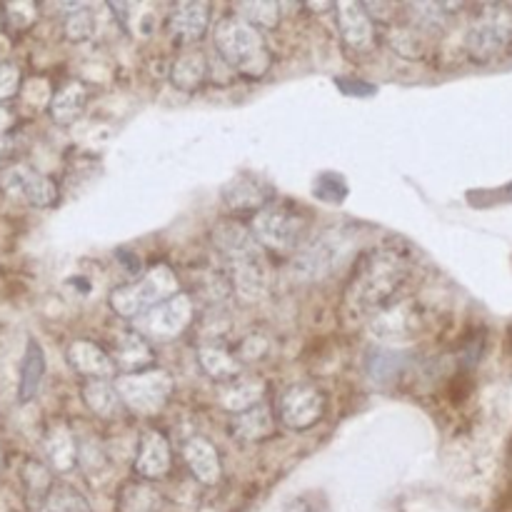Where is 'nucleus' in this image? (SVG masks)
<instances>
[{"mask_svg": "<svg viewBox=\"0 0 512 512\" xmlns=\"http://www.w3.org/2000/svg\"><path fill=\"white\" fill-rule=\"evenodd\" d=\"M410 268L413 263L408 255L390 245L360 255L343 295L345 310L353 318L375 315L378 310H383L385 305L393 303L398 290L405 285Z\"/></svg>", "mask_w": 512, "mask_h": 512, "instance_id": "nucleus-1", "label": "nucleus"}, {"mask_svg": "<svg viewBox=\"0 0 512 512\" xmlns=\"http://www.w3.org/2000/svg\"><path fill=\"white\" fill-rule=\"evenodd\" d=\"M213 245L230 268V280L245 300H255L268 288L263 248L255 243L250 228L238 220H223L213 230Z\"/></svg>", "mask_w": 512, "mask_h": 512, "instance_id": "nucleus-2", "label": "nucleus"}, {"mask_svg": "<svg viewBox=\"0 0 512 512\" xmlns=\"http://www.w3.org/2000/svg\"><path fill=\"white\" fill-rule=\"evenodd\" d=\"M215 50L228 68L250 80L263 78L273 65V53L265 43L263 30L240 18L220 20L215 28Z\"/></svg>", "mask_w": 512, "mask_h": 512, "instance_id": "nucleus-3", "label": "nucleus"}, {"mask_svg": "<svg viewBox=\"0 0 512 512\" xmlns=\"http://www.w3.org/2000/svg\"><path fill=\"white\" fill-rule=\"evenodd\" d=\"M180 293V280L175 275V270L170 265L158 263L150 270H145V275L135 283L120 285L110 293V308L115 310V315L120 318H140V315L148 313L155 305L165 303L168 298Z\"/></svg>", "mask_w": 512, "mask_h": 512, "instance_id": "nucleus-4", "label": "nucleus"}, {"mask_svg": "<svg viewBox=\"0 0 512 512\" xmlns=\"http://www.w3.org/2000/svg\"><path fill=\"white\" fill-rule=\"evenodd\" d=\"M308 215L288 203H268L250 220V233L260 248L288 253L298 250L308 235Z\"/></svg>", "mask_w": 512, "mask_h": 512, "instance_id": "nucleus-5", "label": "nucleus"}, {"mask_svg": "<svg viewBox=\"0 0 512 512\" xmlns=\"http://www.w3.org/2000/svg\"><path fill=\"white\" fill-rule=\"evenodd\" d=\"M512 45V10L508 5H480L465 33V50L475 63H490Z\"/></svg>", "mask_w": 512, "mask_h": 512, "instance_id": "nucleus-6", "label": "nucleus"}, {"mask_svg": "<svg viewBox=\"0 0 512 512\" xmlns=\"http://www.w3.org/2000/svg\"><path fill=\"white\" fill-rule=\"evenodd\" d=\"M113 385L123 408L138 415L160 413L173 395V378L165 370H143V373L123 375Z\"/></svg>", "mask_w": 512, "mask_h": 512, "instance_id": "nucleus-7", "label": "nucleus"}, {"mask_svg": "<svg viewBox=\"0 0 512 512\" xmlns=\"http://www.w3.org/2000/svg\"><path fill=\"white\" fill-rule=\"evenodd\" d=\"M348 245L350 235H345L343 230H325L318 238L305 240L293 258V273L300 280H310V283L325 280L345 258Z\"/></svg>", "mask_w": 512, "mask_h": 512, "instance_id": "nucleus-8", "label": "nucleus"}, {"mask_svg": "<svg viewBox=\"0 0 512 512\" xmlns=\"http://www.w3.org/2000/svg\"><path fill=\"white\" fill-rule=\"evenodd\" d=\"M0 190L10 200H18L30 208H50L58 203V185L25 163H13L0 170Z\"/></svg>", "mask_w": 512, "mask_h": 512, "instance_id": "nucleus-9", "label": "nucleus"}, {"mask_svg": "<svg viewBox=\"0 0 512 512\" xmlns=\"http://www.w3.org/2000/svg\"><path fill=\"white\" fill-rule=\"evenodd\" d=\"M420 308L413 300H398V303L385 305L383 310H378L375 315H370L368 333L375 343H380L383 348H393V345L408 343L415 333L420 330Z\"/></svg>", "mask_w": 512, "mask_h": 512, "instance_id": "nucleus-10", "label": "nucleus"}, {"mask_svg": "<svg viewBox=\"0 0 512 512\" xmlns=\"http://www.w3.org/2000/svg\"><path fill=\"white\" fill-rule=\"evenodd\" d=\"M193 313V298L188 293H178L165 300V303L150 308L145 315H140V328L150 340L170 343V340L180 338L190 328Z\"/></svg>", "mask_w": 512, "mask_h": 512, "instance_id": "nucleus-11", "label": "nucleus"}, {"mask_svg": "<svg viewBox=\"0 0 512 512\" xmlns=\"http://www.w3.org/2000/svg\"><path fill=\"white\" fill-rule=\"evenodd\" d=\"M280 423L290 430H308L325 415V395L315 385L300 383L280 398Z\"/></svg>", "mask_w": 512, "mask_h": 512, "instance_id": "nucleus-12", "label": "nucleus"}, {"mask_svg": "<svg viewBox=\"0 0 512 512\" xmlns=\"http://www.w3.org/2000/svg\"><path fill=\"white\" fill-rule=\"evenodd\" d=\"M210 28V5L203 0H185L173 8L168 18V30L180 45L193 48L198 40L205 38Z\"/></svg>", "mask_w": 512, "mask_h": 512, "instance_id": "nucleus-13", "label": "nucleus"}, {"mask_svg": "<svg viewBox=\"0 0 512 512\" xmlns=\"http://www.w3.org/2000/svg\"><path fill=\"white\" fill-rule=\"evenodd\" d=\"M338 30L345 48L353 53H368L375 45V23L360 3H338Z\"/></svg>", "mask_w": 512, "mask_h": 512, "instance_id": "nucleus-14", "label": "nucleus"}, {"mask_svg": "<svg viewBox=\"0 0 512 512\" xmlns=\"http://www.w3.org/2000/svg\"><path fill=\"white\" fill-rule=\"evenodd\" d=\"M170 443L160 430L150 428L140 435L138 453H135V475L143 480H160L170 473Z\"/></svg>", "mask_w": 512, "mask_h": 512, "instance_id": "nucleus-15", "label": "nucleus"}, {"mask_svg": "<svg viewBox=\"0 0 512 512\" xmlns=\"http://www.w3.org/2000/svg\"><path fill=\"white\" fill-rule=\"evenodd\" d=\"M70 368L88 380H110L115 375V363L105 348L93 340H73L65 350Z\"/></svg>", "mask_w": 512, "mask_h": 512, "instance_id": "nucleus-16", "label": "nucleus"}, {"mask_svg": "<svg viewBox=\"0 0 512 512\" xmlns=\"http://www.w3.org/2000/svg\"><path fill=\"white\" fill-rule=\"evenodd\" d=\"M183 460L200 485H218L223 480V460L218 448L205 438H190L183 445Z\"/></svg>", "mask_w": 512, "mask_h": 512, "instance_id": "nucleus-17", "label": "nucleus"}, {"mask_svg": "<svg viewBox=\"0 0 512 512\" xmlns=\"http://www.w3.org/2000/svg\"><path fill=\"white\" fill-rule=\"evenodd\" d=\"M115 368L125 370V373H143L153 365V348L148 340L135 330H125V333L115 335V350L110 353Z\"/></svg>", "mask_w": 512, "mask_h": 512, "instance_id": "nucleus-18", "label": "nucleus"}, {"mask_svg": "<svg viewBox=\"0 0 512 512\" xmlns=\"http://www.w3.org/2000/svg\"><path fill=\"white\" fill-rule=\"evenodd\" d=\"M208 70L210 63L203 50L195 48V45L193 48H183L175 58L173 68H170V83L183 90V93H195L208 78Z\"/></svg>", "mask_w": 512, "mask_h": 512, "instance_id": "nucleus-19", "label": "nucleus"}, {"mask_svg": "<svg viewBox=\"0 0 512 512\" xmlns=\"http://www.w3.org/2000/svg\"><path fill=\"white\" fill-rule=\"evenodd\" d=\"M230 433L240 443H263V440H268L275 433V418L268 405L260 403L255 408L245 410V413L235 415Z\"/></svg>", "mask_w": 512, "mask_h": 512, "instance_id": "nucleus-20", "label": "nucleus"}, {"mask_svg": "<svg viewBox=\"0 0 512 512\" xmlns=\"http://www.w3.org/2000/svg\"><path fill=\"white\" fill-rule=\"evenodd\" d=\"M223 200L228 208L238 210V213H258L263 210L265 205L273 203L270 200V190L265 188L260 180H230L228 185L223 188Z\"/></svg>", "mask_w": 512, "mask_h": 512, "instance_id": "nucleus-21", "label": "nucleus"}, {"mask_svg": "<svg viewBox=\"0 0 512 512\" xmlns=\"http://www.w3.org/2000/svg\"><path fill=\"white\" fill-rule=\"evenodd\" d=\"M85 105H88V88L78 80H68L60 85L50 98V118L58 125H70L83 115Z\"/></svg>", "mask_w": 512, "mask_h": 512, "instance_id": "nucleus-22", "label": "nucleus"}, {"mask_svg": "<svg viewBox=\"0 0 512 512\" xmlns=\"http://www.w3.org/2000/svg\"><path fill=\"white\" fill-rule=\"evenodd\" d=\"M265 383L260 378H235L220 388V405L230 413H245L263 403Z\"/></svg>", "mask_w": 512, "mask_h": 512, "instance_id": "nucleus-23", "label": "nucleus"}, {"mask_svg": "<svg viewBox=\"0 0 512 512\" xmlns=\"http://www.w3.org/2000/svg\"><path fill=\"white\" fill-rule=\"evenodd\" d=\"M45 378V353L38 340H28L25 345L23 363H20V380H18V400L30 403L40 393V385Z\"/></svg>", "mask_w": 512, "mask_h": 512, "instance_id": "nucleus-24", "label": "nucleus"}, {"mask_svg": "<svg viewBox=\"0 0 512 512\" xmlns=\"http://www.w3.org/2000/svg\"><path fill=\"white\" fill-rule=\"evenodd\" d=\"M408 368V353L395 348H373L365 360V370H368V378L375 385H388L403 375V370Z\"/></svg>", "mask_w": 512, "mask_h": 512, "instance_id": "nucleus-25", "label": "nucleus"}, {"mask_svg": "<svg viewBox=\"0 0 512 512\" xmlns=\"http://www.w3.org/2000/svg\"><path fill=\"white\" fill-rule=\"evenodd\" d=\"M198 365L208 378L215 383H230L240 378V360L238 355L230 353L223 345H200L198 348Z\"/></svg>", "mask_w": 512, "mask_h": 512, "instance_id": "nucleus-26", "label": "nucleus"}, {"mask_svg": "<svg viewBox=\"0 0 512 512\" xmlns=\"http://www.w3.org/2000/svg\"><path fill=\"white\" fill-rule=\"evenodd\" d=\"M80 395H83V403L88 405L90 413H95L98 418L113 420L123 413V403L115 393V385L108 380H85Z\"/></svg>", "mask_w": 512, "mask_h": 512, "instance_id": "nucleus-27", "label": "nucleus"}, {"mask_svg": "<svg viewBox=\"0 0 512 512\" xmlns=\"http://www.w3.org/2000/svg\"><path fill=\"white\" fill-rule=\"evenodd\" d=\"M45 453H48L50 465L60 473H68L78 463V440L68 425H58L45 438Z\"/></svg>", "mask_w": 512, "mask_h": 512, "instance_id": "nucleus-28", "label": "nucleus"}, {"mask_svg": "<svg viewBox=\"0 0 512 512\" xmlns=\"http://www.w3.org/2000/svg\"><path fill=\"white\" fill-rule=\"evenodd\" d=\"M163 510V495L148 483L123 485L118 495V512H160Z\"/></svg>", "mask_w": 512, "mask_h": 512, "instance_id": "nucleus-29", "label": "nucleus"}, {"mask_svg": "<svg viewBox=\"0 0 512 512\" xmlns=\"http://www.w3.org/2000/svg\"><path fill=\"white\" fill-rule=\"evenodd\" d=\"M460 5H443V3H410L405 5V13H408L410 28L418 30H440L448 25L450 13H455Z\"/></svg>", "mask_w": 512, "mask_h": 512, "instance_id": "nucleus-30", "label": "nucleus"}, {"mask_svg": "<svg viewBox=\"0 0 512 512\" xmlns=\"http://www.w3.org/2000/svg\"><path fill=\"white\" fill-rule=\"evenodd\" d=\"M33 512H90L88 500L70 485H55L33 505Z\"/></svg>", "mask_w": 512, "mask_h": 512, "instance_id": "nucleus-31", "label": "nucleus"}, {"mask_svg": "<svg viewBox=\"0 0 512 512\" xmlns=\"http://www.w3.org/2000/svg\"><path fill=\"white\" fill-rule=\"evenodd\" d=\"M95 15L88 5H73L63 18V33L70 43H88L95 35Z\"/></svg>", "mask_w": 512, "mask_h": 512, "instance_id": "nucleus-32", "label": "nucleus"}, {"mask_svg": "<svg viewBox=\"0 0 512 512\" xmlns=\"http://www.w3.org/2000/svg\"><path fill=\"white\" fill-rule=\"evenodd\" d=\"M240 20L250 23L258 30H270L280 23V5L273 0H255V3H243L235 8Z\"/></svg>", "mask_w": 512, "mask_h": 512, "instance_id": "nucleus-33", "label": "nucleus"}, {"mask_svg": "<svg viewBox=\"0 0 512 512\" xmlns=\"http://www.w3.org/2000/svg\"><path fill=\"white\" fill-rule=\"evenodd\" d=\"M23 483L25 490H28L30 508H33L38 500H43V495L53 488V480H50V473L40 463H28L23 470Z\"/></svg>", "mask_w": 512, "mask_h": 512, "instance_id": "nucleus-34", "label": "nucleus"}, {"mask_svg": "<svg viewBox=\"0 0 512 512\" xmlns=\"http://www.w3.org/2000/svg\"><path fill=\"white\" fill-rule=\"evenodd\" d=\"M313 193L318 195L323 203L338 205L348 198V185H345L343 175L335 173H323L318 180L313 183Z\"/></svg>", "mask_w": 512, "mask_h": 512, "instance_id": "nucleus-35", "label": "nucleus"}, {"mask_svg": "<svg viewBox=\"0 0 512 512\" xmlns=\"http://www.w3.org/2000/svg\"><path fill=\"white\" fill-rule=\"evenodd\" d=\"M390 45L395 53L408 60H418L423 55V40L415 33V28H395L390 33Z\"/></svg>", "mask_w": 512, "mask_h": 512, "instance_id": "nucleus-36", "label": "nucleus"}, {"mask_svg": "<svg viewBox=\"0 0 512 512\" xmlns=\"http://www.w3.org/2000/svg\"><path fill=\"white\" fill-rule=\"evenodd\" d=\"M0 15H5V23L13 25L15 30H25L35 23L38 18V8L33 3H15V5H5L0 10Z\"/></svg>", "mask_w": 512, "mask_h": 512, "instance_id": "nucleus-37", "label": "nucleus"}, {"mask_svg": "<svg viewBox=\"0 0 512 512\" xmlns=\"http://www.w3.org/2000/svg\"><path fill=\"white\" fill-rule=\"evenodd\" d=\"M23 83V75L20 68L13 63H0V105H5V100L15 98Z\"/></svg>", "mask_w": 512, "mask_h": 512, "instance_id": "nucleus-38", "label": "nucleus"}, {"mask_svg": "<svg viewBox=\"0 0 512 512\" xmlns=\"http://www.w3.org/2000/svg\"><path fill=\"white\" fill-rule=\"evenodd\" d=\"M285 512H328V503H325L323 498H318V495H298V498L288 500V505H285Z\"/></svg>", "mask_w": 512, "mask_h": 512, "instance_id": "nucleus-39", "label": "nucleus"}, {"mask_svg": "<svg viewBox=\"0 0 512 512\" xmlns=\"http://www.w3.org/2000/svg\"><path fill=\"white\" fill-rule=\"evenodd\" d=\"M265 350H268V340L263 338H245L238 348V360H245V363H253V360L263 358Z\"/></svg>", "mask_w": 512, "mask_h": 512, "instance_id": "nucleus-40", "label": "nucleus"}, {"mask_svg": "<svg viewBox=\"0 0 512 512\" xmlns=\"http://www.w3.org/2000/svg\"><path fill=\"white\" fill-rule=\"evenodd\" d=\"M15 125V115L10 113V108H5V105H0V138H3L5 133H8L10 128Z\"/></svg>", "mask_w": 512, "mask_h": 512, "instance_id": "nucleus-41", "label": "nucleus"}, {"mask_svg": "<svg viewBox=\"0 0 512 512\" xmlns=\"http://www.w3.org/2000/svg\"><path fill=\"white\" fill-rule=\"evenodd\" d=\"M10 153V138H0V165H3V160L8 158Z\"/></svg>", "mask_w": 512, "mask_h": 512, "instance_id": "nucleus-42", "label": "nucleus"}, {"mask_svg": "<svg viewBox=\"0 0 512 512\" xmlns=\"http://www.w3.org/2000/svg\"><path fill=\"white\" fill-rule=\"evenodd\" d=\"M0 23H3V15H0Z\"/></svg>", "mask_w": 512, "mask_h": 512, "instance_id": "nucleus-43", "label": "nucleus"}]
</instances>
